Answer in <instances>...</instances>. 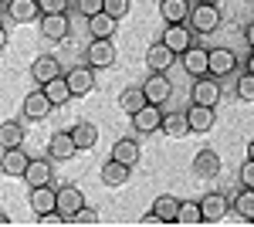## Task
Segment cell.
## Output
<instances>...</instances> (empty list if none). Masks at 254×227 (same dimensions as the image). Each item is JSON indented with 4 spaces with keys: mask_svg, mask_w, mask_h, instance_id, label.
Instances as JSON below:
<instances>
[{
    "mask_svg": "<svg viewBox=\"0 0 254 227\" xmlns=\"http://www.w3.org/2000/svg\"><path fill=\"white\" fill-rule=\"evenodd\" d=\"M38 31H41V38H48V41H64V38H68V31H71L68 14H41Z\"/></svg>",
    "mask_w": 254,
    "mask_h": 227,
    "instance_id": "cell-8",
    "label": "cell"
},
{
    "mask_svg": "<svg viewBox=\"0 0 254 227\" xmlns=\"http://www.w3.org/2000/svg\"><path fill=\"white\" fill-rule=\"evenodd\" d=\"M187 24L193 27L196 34H214L217 27H220V7L217 3H196L193 10H190Z\"/></svg>",
    "mask_w": 254,
    "mask_h": 227,
    "instance_id": "cell-1",
    "label": "cell"
},
{
    "mask_svg": "<svg viewBox=\"0 0 254 227\" xmlns=\"http://www.w3.org/2000/svg\"><path fill=\"white\" fill-rule=\"evenodd\" d=\"M75 152H78V146H75L71 133L61 129V133L51 136V143H48V156H51V159H61V163H64V159H71Z\"/></svg>",
    "mask_w": 254,
    "mask_h": 227,
    "instance_id": "cell-17",
    "label": "cell"
},
{
    "mask_svg": "<svg viewBox=\"0 0 254 227\" xmlns=\"http://www.w3.org/2000/svg\"><path fill=\"white\" fill-rule=\"evenodd\" d=\"M68 133H71V139H75L78 150H92L98 143V126L95 122H78V126H71Z\"/></svg>",
    "mask_w": 254,
    "mask_h": 227,
    "instance_id": "cell-27",
    "label": "cell"
},
{
    "mask_svg": "<svg viewBox=\"0 0 254 227\" xmlns=\"http://www.w3.org/2000/svg\"><path fill=\"white\" fill-rule=\"evenodd\" d=\"M231 207H234V214H241V217L251 224V221H254V187H244V190H241V193L234 197V204H231Z\"/></svg>",
    "mask_w": 254,
    "mask_h": 227,
    "instance_id": "cell-34",
    "label": "cell"
},
{
    "mask_svg": "<svg viewBox=\"0 0 254 227\" xmlns=\"http://www.w3.org/2000/svg\"><path fill=\"white\" fill-rule=\"evenodd\" d=\"M61 75V65L55 55H41L34 58V65H31V78L38 81V85H44V81H51V78Z\"/></svg>",
    "mask_w": 254,
    "mask_h": 227,
    "instance_id": "cell-20",
    "label": "cell"
},
{
    "mask_svg": "<svg viewBox=\"0 0 254 227\" xmlns=\"http://www.w3.org/2000/svg\"><path fill=\"white\" fill-rule=\"evenodd\" d=\"M244 41L251 44V51H254V20H251V24H248V27H244Z\"/></svg>",
    "mask_w": 254,
    "mask_h": 227,
    "instance_id": "cell-43",
    "label": "cell"
},
{
    "mask_svg": "<svg viewBox=\"0 0 254 227\" xmlns=\"http://www.w3.org/2000/svg\"><path fill=\"white\" fill-rule=\"evenodd\" d=\"M241 187H254V159L241 166Z\"/></svg>",
    "mask_w": 254,
    "mask_h": 227,
    "instance_id": "cell-41",
    "label": "cell"
},
{
    "mask_svg": "<svg viewBox=\"0 0 254 227\" xmlns=\"http://www.w3.org/2000/svg\"><path fill=\"white\" fill-rule=\"evenodd\" d=\"M68 224H75V227H95L98 224V210L95 207H81L78 214H71V217H68Z\"/></svg>",
    "mask_w": 254,
    "mask_h": 227,
    "instance_id": "cell-35",
    "label": "cell"
},
{
    "mask_svg": "<svg viewBox=\"0 0 254 227\" xmlns=\"http://www.w3.org/2000/svg\"><path fill=\"white\" fill-rule=\"evenodd\" d=\"M142 92H146V102H153V105H166L170 95H173V81L163 75V72H153V75L146 78Z\"/></svg>",
    "mask_w": 254,
    "mask_h": 227,
    "instance_id": "cell-3",
    "label": "cell"
},
{
    "mask_svg": "<svg viewBox=\"0 0 254 227\" xmlns=\"http://www.w3.org/2000/svg\"><path fill=\"white\" fill-rule=\"evenodd\" d=\"M187 122H190V133H210V129H214V109L193 102V105L187 109Z\"/></svg>",
    "mask_w": 254,
    "mask_h": 227,
    "instance_id": "cell-21",
    "label": "cell"
},
{
    "mask_svg": "<svg viewBox=\"0 0 254 227\" xmlns=\"http://www.w3.org/2000/svg\"><path fill=\"white\" fill-rule=\"evenodd\" d=\"M163 44L176 51V55H183L187 48H193V27H187V24H166V31H163Z\"/></svg>",
    "mask_w": 254,
    "mask_h": 227,
    "instance_id": "cell-4",
    "label": "cell"
},
{
    "mask_svg": "<svg viewBox=\"0 0 254 227\" xmlns=\"http://www.w3.org/2000/svg\"><path fill=\"white\" fill-rule=\"evenodd\" d=\"M193 173L200 176V180H214L217 173H220V156H217V150H200L193 156Z\"/></svg>",
    "mask_w": 254,
    "mask_h": 227,
    "instance_id": "cell-16",
    "label": "cell"
},
{
    "mask_svg": "<svg viewBox=\"0 0 254 227\" xmlns=\"http://www.w3.org/2000/svg\"><path fill=\"white\" fill-rule=\"evenodd\" d=\"M248 159H254V139L248 143Z\"/></svg>",
    "mask_w": 254,
    "mask_h": 227,
    "instance_id": "cell-45",
    "label": "cell"
},
{
    "mask_svg": "<svg viewBox=\"0 0 254 227\" xmlns=\"http://www.w3.org/2000/svg\"><path fill=\"white\" fill-rule=\"evenodd\" d=\"M196 3H220V0H196Z\"/></svg>",
    "mask_w": 254,
    "mask_h": 227,
    "instance_id": "cell-47",
    "label": "cell"
},
{
    "mask_svg": "<svg viewBox=\"0 0 254 227\" xmlns=\"http://www.w3.org/2000/svg\"><path fill=\"white\" fill-rule=\"evenodd\" d=\"M129 170L132 166H126V163H119V159H105V166H102V183L105 187H126L129 183Z\"/></svg>",
    "mask_w": 254,
    "mask_h": 227,
    "instance_id": "cell-24",
    "label": "cell"
},
{
    "mask_svg": "<svg viewBox=\"0 0 254 227\" xmlns=\"http://www.w3.org/2000/svg\"><path fill=\"white\" fill-rule=\"evenodd\" d=\"M41 14H68V0H38Z\"/></svg>",
    "mask_w": 254,
    "mask_h": 227,
    "instance_id": "cell-38",
    "label": "cell"
},
{
    "mask_svg": "<svg viewBox=\"0 0 254 227\" xmlns=\"http://www.w3.org/2000/svg\"><path fill=\"white\" fill-rule=\"evenodd\" d=\"M78 10L85 17H92V14H102L105 10V0H78Z\"/></svg>",
    "mask_w": 254,
    "mask_h": 227,
    "instance_id": "cell-40",
    "label": "cell"
},
{
    "mask_svg": "<svg viewBox=\"0 0 254 227\" xmlns=\"http://www.w3.org/2000/svg\"><path fill=\"white\" fill-rule=\"evenodd\" d=\"M227 197L224 193H217V190H210V193H203L200 197V210H203V224H220L224 217H227Z\"/></svg>",
    "mask_w": 254,
    "mask_h": 227,
    "instance_id": "cell-5",
    "label": "cell"
},
{
    "mask_svg": "<svg viewBox=\"0 0 254 227\" xmlns=\"http://www.w3.org/2000/svg\"><path fill=\"white\" fill-rule=\"evenodd\" d=\"M38 224L41 227H64L68 217H64L61 210H48V214H38Z\"/></svg>",
    "mask_w": 254,
    "mask_h": 227,
    "instance_id": "cell-37",
    "label": "cell"
},
{
    "mask_svg": "<svg viewBox=\"0 0 254 227\" xmlns=\"http://www.w3.org/2000/svg\"><path fill=\"white\" fill-rule=\"evenodd\" d=\"M116 31H119V20L112 17V14H105V10L88 17V34H92V38H112Z\"/></svg>",
    "mask_w": 254,
    "mask_h": 227,
    "instance_id": "cell-26",
    "label": "cell"
},
{
    "mask_svg": "<svg viewBox=\"0 0 254 227\" xmlns=\"http://www.w3.org/2000/svg\"><path fill=\"white\" fill-rule=\"evenodd\" d=\"M173 58H176V51H170L163 41H156V44H149V48H146V68L166 75V72L173 68Z\"/></svg>",
    "mask_w": 254,
    "mask_h": 227,
    "instance_id": "cell-12",
    "label": "cell"
},
{
    "mask_svg": "<svg viewBox=\"0 0 254 227\" xmlns=\"http://www.w3.org/2000/svg\"><path fill=\"white\" fill-rule=\"evenodd\" d=\"M24 183H27V187H44V183H51V163H48V159H31L27 170H24Z\"/></svg>",
    "mask_w": 254,
    "mask_h": 227,
    "instance_id": "cell-25",
    "label": "cell"
},
{
    "mask_svg": "<svg viewBox=\"0 0 254 227\" xmlns=\"http://www.w3.org/2000/svg\"><path fill=\"white\" fill-rule=\"evenodd\" d=\"M51 112H55V102L44 95V88L27 92V98H24V115H27L31 122H41V119H48Z\"/></svg>",
    "mask_w": 254,
    "mask_h": 227,
    "instance_id": "cell-7",
    "label": "cell"
},
{
    "mask_svg": "<svg viewBox=\"0 0 254 227\" xmlns=\"http://www.w3.org/2000/svg\"><path fill=\"white\" fill-rule=\"evenodd\" d=\"M159 133L170 136V139H183V136H190V122H187V112H163Z\"/></svg>",
    "mask_w": 254,
    "mask_h": 227,
    "instance_id": "cell-19",
    "label": "cell"
},
{
    "mask_svg": "<svg viewBox=\"0 0 254 227\" xmlns=\"http://www.w3.org/2000/svg\"><path fill=\"white\" fill-rule=\"evenodd\" d=\"M132 119V129L136 133H159V122H163V112H159V105H153V102H146L139 112L129 115Z\"/></svg>",
    "mask_w": 254,
    "mask_h": 227,
    "instance_id": "cell-11",
    "label": "cell"
},
{
    "mask_svg": "<svg viewBox=\"0 0 254 227\" xmlns=\"http://www.w3.org/2000/svg\"><path fill=\"white\" fill-rule=\"evenodd\" d=\"M248 72L254 75V51H251V58H248Z\"/></svg>",
    "mask_w": 254,
    "mask_h": 227,
    "instance_id": "cell-46",
    "label": "cell"
},
{
    "mask_svg": "<svg viewBox=\"0 0 254 227\" xmlns=\"http://www.w3.org/2000/svg\"><path fill=\"white\" fill-rule=\"evenodd\" d=\"M142 105H146V92H142V88H126V92L119 95V109H122L126 115L139 112Z\"/></svg>",
    "mask_w": 254,
    "mask_h": 227,
    "instance_id": "cell-33",
    "label": "cell"
},
{
    "mask_svg": "<svg viewBox=\"0 0 254 227\" xmlns=\"http://www.w3.org/2000/svg\"><path fill=\"white\" fill-rule=\"evenodd\" d=\"M251 224H254V221H251Z\"/></svg>",
    "mask_w": 254,
    "mask_h": 227,
    "instance_id": "cell-49",
    "label": "cell"
},
{
    "mask_svg": "<svg viewBox=\"0 0 254 227\" xmlns=\"http://www.w3.org/2000/svg\"><path fill=\"white\" fill-rule=\"evenodd\" d=\"M139 227H163V217H159L156 210H149V214L139 217Z\"/></svg>",
    "mask_w": 254,
    "mask_h": 227,
    "instance_id": "cell-42",
    "label": "cell"
},
{
    "mask_svg": "<svg viewBox=\"0 0 254 227\" xmlns=\"http://www.w3.org/2000/svg\"><path fill=\"white\" fill-rule=\"evenodd\" d=\"M190 0H159V14L166 24H187L190 20Z\"/></svg>",
    "mask_w": 254,
    "mask_h": 227,
    "instance_id": "cell-18",
    "label": "cell"
},
{
    "mask_svg": "<svg viewBox=\"0 0 254 227\" xmlns=\"http://www.w3.org/2000/svg\"><path fill=\"white\" fill-rule=\"evenodd\" d=\"M27 204L34 214H48V210H58V190L51 187V183H44V187H31V197H27Z\"/></svg>",
    "mask_w": 254,
    "mask_h": 227,
    "instance_id": "cell-13",
    "label": "cell"
},
{
    "mask_svg": "<svg viewBox=\"0 0 254 227\" xmlns=\"http://www.w3.org/2000/svg\"><path fill=\"white\" fill-rule=\"evenodd\" d=\"M105 14H112L116 20H122L129 14V0H105Z\"/></svg>",
    "mask_w": 254,
    "mask_h": 227,
    "instance_id": "cell-39",
    "label": "cell"
},
{
    "mask_svg": "<svg viewBox=\"0 0 254 227\" xmlns=\"http://www.w3.org/2000/svg\"><path fill=\"white\" fill-rule=\"evenodd\" d=\"M95 68L92 65H78V68H71L68 72V88H71V98H81V95H92V88H95V75H92Z\"/></svg>",
    "mask_w": 254,
    "mask_h": 227,
    "instance_id": "cell-10",
    "label": "cell"
},
{
    "mask_svg": "<svg viewBox=\"0 0 254 227\" xmlns=\"http://www.w3.org/2000/svg\"><path fill=\"white\" fill-rule=\"evenodd\" d=\"M237 72V55L231 48H210V65H207V75L214 78H227Z\"/></svg>",
    "mask_w": 254,
    "mask_h": 227,
    "instance_id": "cell-6",
    "label": "cell"
},
{
    "mask_svg": "<svg viewBox=\"0 0 254 227\" xmlns=\"http://www.w3.org/2000/svg\"><path fill=\"white\" fill-rule=\"evenodd\" d=\"M176 224H180V227H200V224H203V210H200V204H193V200H180Z\"/></svg>",
    "mask_w": 254,
    "mask_h": 227,
    "instance_id": "cell-31",
    "label": "cell"
},
{
    "mask_svg": "<svg viewBox=\"0 0 254 227\" xmlns=\"http://www.w3.org/2000/svg\"><path fill=\"white\" fill-rule=\"evenodd\" d=\"M0 51H7V27L0 24Z\"/></svg>",
    "mask_w": 254,
    "mask_h": 227,
    "instance_id": "cell-44",
    "label": "cell"
},
{
    "mask_svg": "<svg viewBox=\"0 0 254 227\" xmlns=\"http://www.w3.org/2000/svg\"><path fill=\"white\" fill-rule=\"evenodd\" d=\"M190 102H196V105H210V109H214L217 102H220V81L200 75L193 81V88H190Z\"/></svg>",
    "mask_w": 254,
    "mask_h": 227,
    "instance_id": "cell-9",
    "label": "cell"
},
{
    "mask_svg": "<svg viewBox=\"0 0 254 227\" xmlns=\"http://www.w3.org/2000/svg\"><path fill=\"white\" fill-rule=\"evenodd\" d=\"M27 163H31V156L24 152V146H14V150H3V156H0V170L7 173V176H24V170H27Z\"/></svg>",
    "mask_w": 254,
    "mask_h": 227,
    "instance_id": "cell-15",
    "label": "cell"
},
{
    "mask_svg": "<svg viewBox=\"0 0 254 227\" xmlns=\"http://www.w3.org/2000/svg\"><path fill=\"white\" fill-rule=\"evenodd\" d=\"M207 65H210V51L207 48H187L183 51V68L190 72L193 78H200V75H207Z\"/></svg>",
    "mask_w": 254,
    "mask_h": 227,
    "instance_id": "cell-23",
    "label": "cell"
},
{
    "mask_svg": "<svg viewBox=\"0 0 254 227\" xmlns=\"http://www.w3.org/2000/svg\"><path fill=\"white\" fill-rule=\"evenodd\" d=\"M14 146H24V126L7 119L0 122V150H14Z\"/></svg>",
    "mask_w": 254,
    "mask_h": 227,
    "instance_id": "cell-28",
    "label": "cell"
},
{
    "mask_svg": "<svg viewBox=\"0 0 254 227\" xmlns=\"http://www.w3.org/2000/svg\"><path fill=\"white\" fill-rule=\"evenodd\" d=\"M85 58H88L92 68H112L116 58H119V51H116V44H112V38H92Z\"/></svg>",
    "mask_w": 254,
    "mask_h": 227,
    "instance_id": "cell-2",
    "label": "cell"
},
{
    "mask_svg": "<svg viewBox=\"0 0 254 227\" xmlns=\"http://www.w3.org/2000/svg\"><path fill=\"white\" fill-rule=\"evenodd\" d=\"M153 210H156L159 217H163V224H176V214H180V200L170 197V193H163L153 200Z\"/></svg>",
    "mask_w": 254,
    "mask_h": 227,
    "instance_id": "cell-32",
    "label": "cell"
},
{
    "mask_svg": "<svg viewBox=\"0 0 254 227\" xmlns=\"http://www.w3.org/2000/svg\"><path fill=\"white\" fill-rule=\"evenodd\" d=\"M81 207H85V193H81V187L64 183V187L58 190V210L64 214V217H71V214H78Z\"/></svg>",
    "mask_w": 254,
    "mask_h": 227,
    "instance_id": "cell-14",
    "label": "cell"
},
{
    "mask_svg": "<svg viewBox=\"0 0 254 227\" xmlns=\"http://www.w3.org/2000/svg\"><path fill=\"white\" fill-rule=\"evenodd\" d=\"M237 98L241 102H254V75L251 72H244V75L237 78Z\"/></svg>",
    "mask_w": 254,
    "mask_h": 227,
    "instance_id": "cell-36",
    "label": "cell"
},
{
    "mask_svg": "<svg viewBox=\"0 0 254 227\" xmlns=\"http://www.w3.org/2000/svg\"><path fill=\"white\" fill-rule=\"evenodd\" d=\"M112 159L126 163V166H136V163H139V143H136V139H116V146H112Z\"/></svg>",
    "mask_w": 254,
    "mask_h": 227,
    "instance_id": "cell-29",
    "label": "cell"
},
{
    "mask_svg": "<svg viewBox=\"0 0 254 227\" xmlns=\"http://www.w3.org/2000/svg\"><path fill=\"white\" fill-rule=\"evenodd\" d=\"M7 14L17 24H31V20L41 17V7H38V0H7Z\"/></svg>",
    "mask_w": 254,
    "mask_h": 227,
    "instance_id": "cell-22",
    "label": "cell"
},
{
    "mask_svg": "<svg viewBox=\"0 0 254 227\" xmlns=\"http://www.w3.org/2000/svg\"><path fill=\"white\" fill-rule=\"evenodd\" d=\"M41 88H44V95H48V98H51L55 105H64V102L71 98V88H68V78H64V75L51 78V81H44Z\"/></svg>",
    "mask_w": 254,
    "mask_h": 227,
    "instance_id": "cell-30",
    "label": "cell"
},
{
    "mask_svg": "<svg viewBox=\"0 0 254 227\" xmlns=\"http://www.w3.org/2000/svg\"><path fill=\"white\" fill-rule=\"evenodd\" d=\"M0 3H3V0H0Z\"/></svg>",
    "mask_w": 254,
    "mask_h": 227,
    "instance_id": "cell-48",
    "label": "cell"
}]
</instances>
